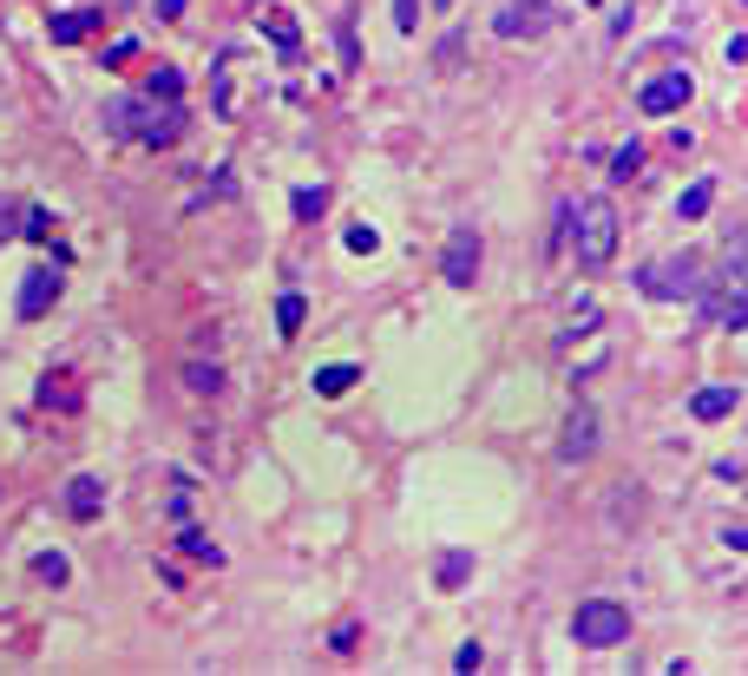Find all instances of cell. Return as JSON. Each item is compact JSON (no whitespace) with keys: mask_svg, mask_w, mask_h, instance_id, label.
<instances>
[{"mask_svg":"<svg viewBox=\"0 0 748 676\" xmlns=\"http://www.w3.org/2000/svg\"><path fill=\"white\" fill-rule=\"evenodd\" d=\"M105 131L138 138V145H171V138L184 131V112H177V99H158V92H145V99H112V105H105Z\"/></svg>","mask_w":748,"mask_h":676,"instance_id":"6da1fadb","label":"cell"},{"mask_svg":"<svg viewBox=\"0 0 748 676\" xmlns=\"http://www.w3.org/2000/svg\"><path fill=\"white\" fill-rule=\"evenodd\" d=\"M611 250H618V210L605 197H585L572 210V256H578V270H605Z\"/></svg>","mask_w":748,"mask_h":676,"instance_id":"7a4b0ae2","label":"cell"},{"mask_svg":"<svg viewBox=\"0 0 748 676\" xmlns=\"http://www.w3.org/2000/svg\"><path fill=\"white\" fill-rule=\"evenodd\" d=\"M572 638H578L585 651H611V644L631 638V611H624L618 598H585V605L572 611Z\"/></svg>","mask_w":748,"mask_h":676,"instance_id":"3957f363","label":"cell"},{"mask_svg":"<svg viewBox=\"0 0 748 676\" xmlns=\"http://www.w3.org/2000/svg\"><path fill=\"white\" fill-rule=\"evenodd\" d=\"M545 26H552V7L545 0H513V7L493 13V33L499 39H539Z\"/></svg>","mask_w":748,"mask_h":676,"instance_id":"277c9868","label":"cell"},{"mask_svg":"<svg viewBox=\"0 0 748 676\" xmlns=\"http://www.w3.org/2000/svg\"><path fill=\"white\" fill-rule=\"evenodd\" d=\"M440 276H447L453 289H473V276H480V230H473V224H460V230L447 237V263H440Z\"/></svg>","mask_w":748,"mask_h":676,"instance_id":"5b68a950","label":"cell"},{"mask_svg":"<svg viewBox=\"0 0 748 676\" xmlns=\"http://www.w3.org/2000/svg\"><path fill=\"white\" fill-rule=\"evenodd\" d=\"M644 289H651V296H697V289H703V276H697V256H677V263H657V270H644Z\"/></svg>","mask_w":748,"mask_h":676,"instance_id":"8992f818","label":"cell"},{"mask_svg":"<svg viewBox=\"0 0 748 676\" xmlns=\"http://www.w3.org/2000/svg\"><path fill=\"white\" fill-rule=\"evenodd\" d=\"M53 302H59V270H46V263H39V270H26L20 302H13V309H20V322H39Z\"/></svg>","mask_w":748,"mask_h":676,"instance_id":"52a82bcc","label":"cell"},{"mask_svg":"<svg viewBox=\"0 0 748 676\" xmlns=\"http://www.w3.org/2000/svg\"><path fill=\"white\" fill-rule=\"evenodd\" d=\"M637 105H644L651 118H664V112H683V105H690V72H664V79H651V85L637 92Z\"/></svg>","mask_w":748,"mask_h":676,"instance_id":"ba28073f","label":"cell"},{"mask_svg":"<svg viewBox=\"0 0 748 676\" xmlns=\"http://www.w3.org/2000/svg\"><path fill=\"white\" fill-rule=\"evenodd\" d=\"M565 460H591L598 454V414L591 408H578L572 421H565V447H559Z\"/></svg>","mask_w":748,"mask_h":676,"instance_id":"9c48e42d","label":"cell"},{"mask_svg":"<svg viewBox=\"0 0 748 676\" xmlns=\"http://www.w3.org/2000/svg\"><path fill=\"white\" fill-rule=\"evenodd\" d=\"M66 506H72V519H99V513H105V480L79 473V480L66 486Z\"/></svg>","mask_w":748,"mask_h":676,"instance_id":"30bf717a","label":"cell"},{"mask_svg":"<svg viewBox=\"0 0 748 676\" xmlns=\"http://www.w3.org/2000/svg\"><path fill=\"white\" fill-rule=\"evenodd\" d=\"M105 13H92V7H72V13H53V46H79L92 26H99Z\"/></svg>","mask_w":748,"mask_h":676,"instance_id":"8fae6325","label":"cell"},{"mask_svg":"<svg viewBox=\"0 0 748 676\" xmlns=\"http://www.w3.org/2000/svg\"><path fill=\"white\" fill-rule=\"evenodd\" d=\"M690 414H697V421H723V414H736V388H697V394H690Z\"/></svg>","mask_w":748,"mask_h":676,"instance_id":"7c38bea8","label":"cell"},{"mask_svg":"<svg viewBox=\"0 0 748 676\" xmlns=\"http://www.w3.org/2000/svg\"><path fill=\"white\" fill-rule=\"evenodd\" d=\"M710 204H716V184H710V177H697V184L677 197V217H683V224H697V217H710Z\"/></svg>","mask_w":748,"mask_h":676,"instance_id":"4fadbf2b","label":"cell"},{"mask_svg":"<svg viewBox=\"0 0 748 676\" xmlns=\"http://www.w3.org/2000/svg\"><path fill=\"white\" fill-rule=\"evenodd\" d=\"M723 283H729L736 296H748V230L729 243V256H723Z\"/></svg>","mask_w":748,"mask_h":676,"instance_id":"5bb4252c","label":"cell"},{"mask_svg":"<svg viewBox=\"0 0 748 676\" xmlns=\"http://www.w3.org/2000/svg\"><path fill=\"white\" fill-rule=\"evenodd\" d=\"M263 26H269V39H276L283 53H296V46H302V33H296V20H289L283 7H263Z\"/></svg>","mask_w":748,"mask_h":676,"instance_id":"9a60e30c","label":"cell"},{"mask_svg":"<svg viewBox=\"0 0 748 676\" xmlns=\"http://www.w3.org/2000/svg\"><path fill=\"white\" fill-rule=\"evenodd\" d=\"M355 381H361V375H355V368H342V362H335V368H315V394H322V401H335V394H348Z\"/></svg>","mask_w":748,"mask_h":676,"instance_id":"2e32d148","label":"cell"},{"mask_svg":"<svg viewBox=\"0 0 748 676\" xmlns=\"http://www.w3.org/2000/svg\"><path fill=\"white\" fill-rule=\"evenodd\" d=\"M710 322H723V329H748V296H716V302H710Z\"/></svg>","mask_w":748,"mask_h":676,"instance_id":"e0dca14e","label":"cell"},{"mask_svg":"<svg viewBox=\"0 0 748 676\" xmlns=\"http://www.w3.org/2000/svg\"><path fill=\"white\" fill-rule=\"evenodd\" d=\"M467 578H473V559H467V552H447V559H440V592H460Z\"/></svg>","mask_w":748,"mask_h":676,"instance_id":"ac0fdd59","label":"cell"},{"mask_svg":"<svg viewBox=\"0 0 748 676\" xmlns=\"http://www.w3.org/2000/svg\"><path fill=\"white\" fill-rule=\"evenodd\" d=\"M637 171H644V145H624V151L611 158V177H618V184H631Z\"/></svg>","mask_w":748,"mask_h":676,"instance_id":"d6986e66","label":"cell"},{"mask_svg":"<svg viewBox=\"0 0 748 676\" xmlns=\"http://www.w3.org/2000/svg\"><path fill=\"white\" fill-rule=\"evenodd\" d=\"M276 322H283V335H296V329L309 322V302H302V296H283V302H276Z\"/></svg>","mask_w":748,"mask_h":676,"instance_id":"ffe728a7","label":"cell"},{"mask_svg":"<svg viewBox=\"0 0 748 676\" xmlns=\"http://www.w3.org/2000/svg\"><path fill=\"white\" fill-rule=\"evenodd\" d=\"M184 388H191V394H217V388H223V375H217V368H204V362H191V368H184Z\"/></svg>","mask_w":748,"mask_h":676,"instance_id":"44dd1931","label":"cell"},{"mask_svg":"<svg viewBox=\"0 0 748 676\" xmlns=\"http://www.w3.org/2000/svg\"><path fill=\"white\" fill-rule=\"evenodd\" d=\"M33 572H39L46 585H66V572H72V565H66L59 552H39V559H33Z\"/></svg>","mask_w":748,"mask_h":676,"instance_id":"7402d4cb","label":"cell"},{"mask_svg":"<svg viewBox=\"0 0 748 676\" xmlns=\"http://www.w3.org/2000/svg\"><path fill=\"white\" fill-rule=\"evenodd\" d=\"M322 204H329V191L315 184V191H296V217L309 224V217H322Z\"/></svg>","mask_w":748,"mask_h":676,"instance_id":"603a6c76","label":"cell"},{"mask_svg":"<svg viewBox=\"0 0 748 676\" xmlns=\"http://www.w3.org/2000/svg\"><path fill=\"white\" fill-rule=\"evenodd\" d=\"M177 539H184V552H191V559H204V565H217V559H223V552H217L204 532H177Z\"/></svg>","mask_w":748,"mask_h":676,"instance_id":"cb8c5ba5","label":"cell"},{"mask_svg":"<svg viewBox=\"0 0 748 676\" xmlns=\"http://www.w3.org/2000/svg\"><path fill=\"white\" fill-rule=\"evenodd\" d=\"M375 243H381V230H375V224H355V230H348V250H355V256H368Z\"/></svg>","mask_w":748,"mask_h":676,"instance_id":"d4e9b609","label":"cell"},{"mask_svg":"<svg viewBox=\"0 0 748 676\" xmlns=\"http://www.w3.org/2000/svg\"><path fill=\"white\" fill-rule=\"evenodd\" d=\"M151 92H158V99H177V92H184V79L164 66V72H151Z\"/></svg>","mask_w":748,"mask_h":676,"instance_id":"484cf974","label":"cell"},{"mask_svg":"<svg viewBox=\"0 0 748 676\" xmlns=\"http://www.w3.org/2000/svg\"><path fill=\"white\" fill-rule=\"evenodd\" d=\"M394 26L414 33V26H421V0H394Z\"/></svg>","mask_w":748,"mask_h":676,"instance_id":"4316f807","label":"cell"},{"mask_svg":"<svg viewBox=\"0 0 748 676\" xmlns=\"http://www.w3.org/2000/svg\"><path fill=\"white\" fill-rule=\"evenodd\" d=\"M26 237H33V243H46V237H53V217H46V210H33V217H26Z\"/></svg>","mask_w":748,"mask_h":676,"instance_id":"83f0119b","label":"cell"},{"mask_svg":"<svg viewBox=\"0 0 748 676\" xmlns=\"http://www.w3.org/2000/svg\"><path fill=\"white\" fill-rule=\"evenodd\" d=\"M486 664V651L480 644H460V657H453V671H480Z\"/></svg>","mask_w":748,"mask_h":676,"instance_id":"f1b7e54d","label":"cell"},{"mask_svg":"<svg viewBox=\"0 0 748 676\" xmlns=\"http://www.w3.org/2000/svg\"><path fill=\"white\" fill-rule=\"evenodd\" d=\"M184 13V0H158V20H177Z\"/></svg>","mask_w":748,"mask_h":676,"instance_id":"f546056e","label":"cell"},{"mask_svg":"<svg viewBox=\"0 0 748 676\" xmlns=\"http://www.w3.org/2000/svg\"><path fill=\"white\" fill-rule=\"evenodd\" d=\"M440 7H453V0H440Z\"/></svg>","mask_w":748,"mask_h":676,"instance_id":"4dcf8cb0","label":"cell"},{"mask_svg":"<svg viewBox=\"0 0 748 676\" xmlns=\"http://www.w3.org/2000/svg\"><path fill=\"white\" fill-rule=\"evenodd\" d=\"M591 7H598V0H591Z\"/></svg>","mask_w":748,"mask_h":676,"instance_id":"1f68e13d","label":"cell"}]
</instances>
